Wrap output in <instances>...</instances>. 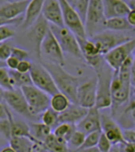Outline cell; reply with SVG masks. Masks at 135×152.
Listing matches in <instances>:
<instances>
[{
    "mask_svg": "<svg viewBox=\"0 0 135 152\" xmlns=\"http://www.w3.org/2000/svg\"><path fill=\"white\" fill-rule=\"evenodd\" d=\"M62 12L63 26L74 33L77 38H87L85 26L76 10L66 2V0H59Z\"/></svg>",
    "mask_w": 135,
    "mask_h": 152,
    "instance_id": "obj_10",
    "label": "cell"
},
{
    "mask_svg": "<svg viewBox=\"0 0 135 152\" xmlns=\"http://www.w3.org/2000/svg\"><path fill=\"white\" fill-rule=\"evenodd\" d=\"M70 152H99L96 148H79L77 150H73Z\"/></svg>",
    "mask_w": 135,
    "mask_h": 152,
    "instance_id": "obj_48",
    "label": "cell"
},
{
    "mask_svg": "<svg viewBox=\"0 0 135 152\" xmlns=\"http://www.w3.org/2000/svg\"><path fill=\"white\" fill-rule=\"evenodd\" d=\"M105 62V61H104ZM101 64L96 68V108L99 111L112 107V96H111V80L113 74V70Z\"/></svg>",
    "mask_w": 135,
    "mask_h": 152,
    "instance_id": "obj_2",
    "label": "cell"
},
{
    "mask_svg": "<svg viewBox=\"0 0 135 152\" xmlns=\"http://www.w3.org/2000/svg\"><path fill=\"white\" fill-rule=\"evenodd\" d=\"M71 104L69 98L62 93L58 92L55 95L50 96L49 108H51L57 113H61L67 109V107Z\"/></svg>",
    "mask_w": 135,
    "mask_h": 152,
    "instance_id": "obj_29",
    "label": "cell"
},
{
    "mask_svg": "<svg viewBox=\"0 0 135 152\" xmlns=\"http://www.w3.org/2000/svg\"><path fill=\"white\" fill-rule=\"evenodd\" d=\"M15 35H16V32H15V30L12 28V26H1L0 27V44L13 38Z\"/></svg>",
    "mask_w": 135,
    "mask_h": 152,
    "instance_id": "obj_37",
    "label": "cell"
},
{
    "mask_svg": "<svg viewBox=\"0 0 135 152\" xmlns=\"http://www.w3.org/2000/svg\"><path fill=\"white\" fill-rule=\"evenodd\" d=\"M135 51V38L115 46L103 56V60L113 71H117L128 57Z\"/></svg>",
    "mask_w": 135,
    "mask_h": 152,
    "instance_id": "obj_7",
    "label": "cell"
},
{
    "mask_svg": "<svg viewBox=\"0 0 135 152\" xmlns=\"http://www.w3.org/2000/svg\"><path fill=\"white\" fill-rule=\"evenodd\" d=\"M127 21L132 28H135V6L131 7V10L127 14Z\"/></svg>",
    "mask_w": 135,
    "mask_h": 152,
    "instance_id": "obj_46",
    "label": "cell"
},
{
    "mask_svg": "<svg viewBox=\"0 0 135 152\" xmlns=\"http://www.w3.org/2000/svg\"><path fill=\"white\" fill-rule=\"evenodd\" d=\"M76 130V125L67 124V123H60L54 128V130L52 132L56 137L64 140L67 143L71 135Z\"/></svg>",
    "mask_w": 135,
    "mask_h": 152,
    "instance_id": "obj_31",
    "label": "cell"
},
{
    "mask_svg": "<svg viewBox=\"0 0 135 152\" xmlns=\"http://www.w3.org/2000/svg\"><path fill=\"white\" fill-rule=\"evenodd\" d=\"M0 87L4 91H10L15 89L9 75V71L6 67L0 68Z\"/></svg>",
    "mask_w": 135,
    "mask_h": 152,
    "instance_id": "obj_34",
    "label": "cell"
},
{
    "mask_svg": "<svg viewBox=\"0 0 135 152\" xmlns=\"http://www.w3.org/2000/svg\"><path fill=\"white\" fill-rule=\"evenodd\" d=\"M42 16L46 22L51 25L64 27L62 21V12L59 0H45L43 9H42Z\"/></svg>",
    "mask_w": 135,
    "mask_h": 152,
    "instance_id": "obj_18",
    "label": "cell"
},
{
    "mask_svg": "<svg viewBox=\"0 0 135 152\" xmlns=\"http://www.w3.org/2000/svg\"><path fill=\"white\" fill-rule=\"evenodd\" d=\"M101 130H97V132H93L91 133H88L85 135L84 142H83L80 148H96V145L98 140H99Z\"/></svg>",
    "mask_w": 135,
    "mask_h": 152,
    "instance_id": "obj_35",
    "label": "cell"
},
{
    "mask_svg": "<svg viewBox=\"0 0 135 152\" xmlns=\"http://www.w3.org/2000/svg\"><path fill=\"white\" fill-rule=\"evenodd\" d=\"M14 58H16L18 61H24V60H29V53L25 49H22L17 46H12V55Z\"/></svg>",
    "mask_w": 135,
    "mask_h": 152,
    "instance_id": "obj_40",
    "label": "cell"
},
{
    "mask_svg": "<svg viewBox=\"0 0 135 152\" xmlns=\"http://www.w3.org/2000/svg\"><path fill=\"white\" fill-rule=\"evenodd\" d=\"M28 28L29 31L27 34V37L30 41V43L34 45L36 54L40 59V48L42 42L49 30V24L46 22V20L42 15H40V17Z\"/></svg>",
    "mask_w": 135,
    "mask_h": 152,
    "instance_id": "obj_15",
    "label": "cell"
},
{
    "mask_svg": "<svg viewBox=\"0 0 135 152\" xmlns=\"http://www.w3.org/2000/svg\"><path fill=\"white\" fill-rule=\"evenodd\" d=\"M133 100L135 102V90H134V93H133Z\"/></svg>",
    "mask_w": 135,
    "mask_h": 152,
    "instance_id": "obj_55",
    "label": "cell"
},
{
    "mask_svg": "<svg viewBox=\"0 0 135 152\" xmlns=\"http://www.w3.org/2000/svg\"><path fill=\"white\" fill-rule=\"evenodd\" d=\"M29 75L31 80H32V85L46 93L48 96H51L59 92L50 73L45 69L42 64L32 62Z\"/></svg>",
    "mask_w": 135,
    "mask_h": 152,
    "instance_id": "obj_9",
    "label": "cell"
},
{
    "mask_svg": "<svg viewBox=\"0 0 135 152\" xmlns=\"http://www.w3.org/2000/svg\"><path fill=\"white\" fill-rule=\"evenodd\" d=\"M116 121L119 127L124 130L135 128V102L133 99L122 110L120 114H118Z\"/></svg>",
    "mask_w": 135,
    "mask_h": 152,
    "instance_id": "obj_22",
    "label": "cell"
},
{
    "mask_svg": "<svg viewBox=\"0 0 135 152\" xmlns=\"http://www.w3.org/2000/svg\"><path fill=\"white\" fill-rule=\"evenodd\" d=\"M15 89H21L24 86L32 85L29 73H20L16 70H9Z\"/></svg>",
    "mask_w": 135,
    "mask_h": 152,
    "instance_id": "obj_30",
    "label": "cell"
},
{
    "mask_svg": "<svg viewBox=\"0 0 135 152\" xmlns=\"http://www.w3.org/2000/svg\"><path fill=\"white\" fill-rule=\"evenodd\" d=\"M29 0H21V1H9L0 7V16L9 20L16 19L23 16L27 10Z\"/></svg>",
    "mask_w": 135,
    "mask_h": 152,
    "instance_id": "obj_19",
    "label": "cell"
},
{
    "mask_svg": "<svg viewBox=\"0 0 135 152\" xmlns=\"http://www.w3.org/2000/svg\"><path fill=\"white\" fill-rule=\"evenodd\" d=\"M49 29L54 35L56 40L61 46L63 53L70 54L79 59H82V55L80 49V45L77 43V36L66 28L65 27H59V26L49 24Z\"/></svg>",
    "mask_w": 135,
    "mask_h": 152,
    "instance_id": "obj_4",
    "label": "cell"
},
{
    "mask_svg": "<svg viewBox=\"0 0 135 152\" xmlns=\"http://www.w3.org/2000/svg\"><path fill=\"white\" fill-rule=\"evenodd\" d=\"M28 127L31 135L40 145H43L45 140L52 133V129L44 123H30L28 124Z\"/></svg>",
    "mask_w": 135,
    "mask_h": 152,
    "instance_id": "obj_25",
    "label": "cell"
},
{
    "mask_svg": "<svg viewBox=\"0 0 135 152\" xmlns=\"http://www.w3.org/2000/svg\"><path fill=\"white\" fill-rule=\"evenodd\" d=\"M3 100L8 106L12 109L15 113H19L24 117L30 118L32 114L30 113L28 105L25 99V96L20 89H13L10 91H5Z\"/></svg>",
    "mask_w": 135,
    "mask_h": 152,
    "instance_id": "obj_12",
    "label": "cell"
},
{
    "mask_svg": "<svg viewBox=\"0 0 135 152\" xmlns=\"http://www.w3.org/2000/svg\"><path fill=\"white\" fill-rule=\"evenodd\" d=\"M131 82L124 80L119 77L115 72H113L111 80V96L112 111L120 108L128 103L131 96Z\"/></svg>",
    "mask_w": 135,
    "mask_h": 152,
    "instance_id": "obj_11",
    "label": "cell"
},
{
    "mask_svg": "<svg viewBox=\"0 0 135 152\" xmlns=\"http://www.w3.org/2000/svg\"><path fill=\"white\" fill-rule=\"evenodd\" d=\"M84 139H85V134L81 132L80 130L76 129V130L73 132L69 140L67 141V145H68L69 150L73 151L80 148L83 142H84Z\"/></svg>",
    "mask_w": 135,
    "mask_h": 152,
    "instance_id": "obj_32",
    "label": "cell"
},
{
    "mask_svg": "<svg viewBox=\"0 0 135 152\" xmlns=\"http://www.w3.org/2000/svg\"><path fill=\"white\" fill-rule=\"evenodd\" d=\"M96 78H92L80 84L77 92V104L85 109L96 106Z\"/></svg>",
    "mask_w": 135,
    "mask_h": 152,
    "instance_id": "obj_13",
    "label": "cell"
},
{
    "mask_svg": "<svg viewBox=\"0 0 135 152\" xmlns=\"http://www.w3.org/2000/svg\"><path fill=\"white\" fill-rule=\"evenodd\" d=\"M66 2L68 3L69 5H71V6L74 8V6L76 5V3L77 2V0H66Z\"/></svg>",
    "mask_w": 135,
    "mask_h": 152,
    "instance_id": "obj_51",
    "label": "cell"
},
{
    "mask_svg": "<svg viewBox=\"0 0 135 152\" xmlns=\"http://www.w3.org/2000/svg\"><path fill=\"white\" fill-rule=\"evenodd\" d=\"M44 2L45 0H29L22 23L25 28H28L40 17Z\"/></svg>",
    "mask_w": 135,
    "mask_h": 152,
    "instance_id": "obj_23",
    "label": "cell"
},
{
    "mask_svg": "<svg viewBox=\"0 0 135 152\" xmlns=\"http://www.w3.org/2000/svg\"><path fill=\"white\" fill-rule=\"evenodd\" d=\"M103 9L106 19L126 17L131 6L125 0H103Z\"/></svg>",
    "mask_w": 135,
    "mask_h": 152,
    "instance_id": "obj_20",
    "label": "cell"
},
{
    "mask_svg": "<svg viewBox=\"0 0 135 152\" xmlns=\"http://www.w3.org/2000/svg\"><path fill=\"white\" fill-rule=\"evenodd\" d=\"M19 61L16 58H14L12 56H10L9 58L5 61V64H6V68H8L9 70H16L17 65L19 64Z\"/></svg>",
    "mask_w": 135,
    "mask_h": 152,
    "instance_id": "obj_44",
    "label": "cell"
},
{
    "mask_svg": "<svg viewBox=\"0 0 135 152\" xmlns=\"http://www.w3.org/2000/svg\"><path fill=\"white\" fill-rule=\"evenodd\" d=\"M109 152H121V149L118 148V145H112V148Z\"/></svg>",
    "mask_w": 135,
    "mask_h": 152,
    "instance_id": "obj_50",
    "label": "cell"
},
{
    "mask_svg": "<svg viewBox=\"0 0 135 152\" xmlns=\"http://www.w3.org/2000/svg\"><path fill=\"white\" fill-rule=\"evenodd\" d=\"M9 121H10V132H12V137H25L32 141L33 143L38 145L37 142L31 135L28 124L22 122V121H16L13 117L12 113H9Z\"/></svg>",
    "mask_w": 135,
    "mask_h": 152,
    "instance_id": "obj_24",
    "label": "cell"
},
{
    "mask_svg": "<svg viewBox=\"0 0 135 152\" xmlns=\"http://www.w3.org/2000/svg\"><path fill=\"white\" fill-rule=\"evenodd\" d=\"M133 28L128 24L126 17H114L106 20L105 29L116 32H125L131 30Z\"/></svg>",
    "mask_w": 135,
    "mask_h": 152,
    "instance_id": "obj_28",
    "label": "cell"
},
{
    "mask_svg": "<svg viewBox=\"0 0 135 152\" xmlns=\"http://www.w3.org/2000/svg\"><path fill=\"white\" fill-rule=\"evenodd\" d=\"M38 149H39L38 152H49V151H47V150H45V149L44 148V146H39Z\"/></svg>",
    "mask_w": 135,
    "mask_h": 152,
    "instance_id": "obj_53",
    "label": "cell"
},
{
    "mask_svg": "<svg viewBox=\"0 0 135 152\" xmlns=\"http://www.w3.org/2000/svg\"><path fill=\"white\" fill-rule=\"evenodd\" d=\"M88 109L80 106L77 103H71L66 110L59 113L58 120L60 123H67L72 125H77L80 120L85 116Z\"/></svg>",
    "mask_w": 135,
    "mask_h": 152,
    "instance_id": "obj_21",
    "label": "cell"
},
{
    "mask_svg": "<svg viewBox=\"0 0 135 152\" xmlns=\"http://www.w3.org/2000/svg\"><path fill=\"white\" fill-rule=\"evenodd\" d=\"M4 90L3 89L0 87V102H1L2 100H3V96H4Z\"/></svg>",
    "mask_w": 135,
    "mask_h": 152,
    "instance_id": "obj_52",
    "label": "cell"
},
{
    "mask_svg": "<svg viewBox=\"0 0 135 152\" xmlns=\"http://www.w3.org/2000/svg\"><path fill=\"white\" fill-rule=\"evenodd\" d=\"M91 0H77V2L74 6V9L76 10V12L77 14L80 15V17L83 21V23L85 22V18H86V14H87V10L89 8Z\"/></svg>",
    "mask_w": 135,
    "mask_h": 152,
    "instance_id": "obj_36",
    "label": "cell"
},
{
    "mask_svg": "<svg viewBox=\"0 0 135 152\" xmlns=\"http://www.w3.org/2000/svg\"><path fill=\"white\" fill-rule=\"evenodd\" d=\"M20 90L25 96L32 116L38 113H42L49 108L50 96L37 87L34 85H28L22 87Z\"/></svg>",
    "mask_w": 135,
    "mask_h": 152,
    "instance_id": "obj_5",
    "label": "cell"
},
{
    "mask_svg": "<svg viewBox=\"0 0 135 152\" xmlns=\"http://www.w3.org/2000/svg\"><path fill=\"white\" fill-rule=\"evenodd\" d=\"M23 19H24V16H21L19 18L12 19V20H9V19H6V18L0 16V27H1V26H5V25L15 26V25L22 24L23 23Z\"/></svg>",
    "mask_w": 135,
    "mask_h": 152,
    "instance_id": "obj_43",
    "label": "cell"
},
{
    "mask_svg": "<svg viewBox=\"0 0 135 152\" xmlns=\"http://www.w3.org/2000/svg\"><path fill=\"white\" fill-rule=\"evenodd\" d=\"M42 64L53 78L57 89L69 98L71 103H77V92L80 86V78L63 69V66L42 61Z\"/></svg>",
    "mask_w": 135,
    "mask_h": 152,
    "instance_id": "obj_1",
    "label": "cell"
},
{
    "mask_svg": "<svg viewBox=\"0 0 135 152\" xmlns=\"http://www.w3.org/2000/svg\"><path fill=\"white\" fill-rule=\"evenodd\" d=\"M112 148V143L108 140L105 134L101 132L99 140H98L97 145H96V148L98 149V151L99 152H109Z\"/></svg>",
    "mask_w": 135,
    "mask_h": 152,
    "instance_id": "obj_39",
    "label": "cell"
},
{
    "mask_svg": "<svg viewBox=\"0 0 135 152\" xmlns=\"http://www.w3.org/2000/svg\"><path fill=\"white\" fill-rule=\"evenodd\" d=\"M77 43L82 55V59L91 67L96 68L101 64L103 56L100 54L96 44L90 38H77Z\"/></svg>",
    "mask_w": 135,
    "mask_h": 152,
    "instance_id": "obj_14",
    "label": "cell"
},
{
    "mask_svg": "<svg viewBox=\"0 0 135 152\" xmlns=\"http://www.w3.org/2000/svg\"><path fill=\"white\" fill-rule=\"evenodd\" d=\"M16 1H21V0H16Z\"/></svg>",
    "mask_w": 135,
    "mask_h": 152,
    "instance_id": "obj_58",
    "label": "cell"
},
{
    "mask_svg": "<svg viewBox=\"0 0 135 152\" xmlns=\"http://www.w3.org/2000/svg\"><path fill=\"white\" fill-rule=\"evenodd\" d=\"M9 145L15 150V152H35L36 144L28 138L12 137L9 139Z\"/></svg>",
    "mask_w": 135,
    "mask_h": 152,
    "instance_id": "obj_27",
    "label": "cell"
},
{
    "mask_svg": "<svg viewBox=\"0 0 135 152\" xmlns=\"http://www.w3.org/2000/svg\"><path fill=\"white\" fill-rule=\"evenodd\" d=\"M58 116H59V113L54 112L51 108H48V109H46L45 112L42 113V117H41L42 123H44L45 125L48 126L49 128L53 129L59 124Z\"/></svg>",
    "mask_w": 135,
    "mask_h": 152,
    "instance_id": "obj_33",
    "label": "cell"
},
{
    "mask_svg": "<svg viewBox=\"0 0 135 152\" xmlns=\"http://www.w3.org/2000/svg\"><path fill=\"white\" fill-rule=\"evenodd\" d=\"M43 146L45 150L49 152H70L65 141L56 137L53 133L47 136V138L43 143Z\"/></svg>",
    "mask_w": 135,
    "mask_h": 152,
    "instance_id": "obj_26",
    "label": "cell"
},
{
    "mask_svg": "<svg viewBox=\"0 0 135 152\" xmlns=\"http://www.w3.org/2000/svg\"><path fill=\"white\" fill-rule=\"evenodd\" d=\"M106 20L103 9V0H91L84 22L87 38L105 30Z\"/></svg>",
    "mask_w": 135,
    "mask_h": 152,
    "instance_id": "obj_3",
    "label": "cell"
},
{
    "mask_svg": "<svg viewBox=\"0 0 135 152\" xmlns=\"http://www.w3.org/2000/svg\"><path fill=\"white\" fill-rule=\"evenodd\" d=\"M40 59H44L45 62H49V64H58L61 66H63L65 64L63 52L50 29L42 42L40 48Z\"/></svg>",
    "mask_w": 135,
    "mask_h": 152,
    "instance_id": "obj_6",
    "label": "cell"
},
{
    "mask_svg": "<svg viewBox=\"0 0 135 152\" xmlns=\"http://www.w3.org/2000/svg\"><path fill=\"white\" fill-rule=\"evenodd\" d=\"M90 39L96 44L100 54L104 56L107 52L112 50L115 46L131 40V37L123 32H116V31L105 29L100 33L92 36Z\"/></svg>",
    "mask_w": 135,
    "mask_h": 152,
    "instance_id": "obj_8",
    "label": "cell"
},
{
    "mask_svg": "<svg viewBox=\"0 0 135 152\" xmlns=\"http://www.w3.org/2000/svg\"><path fill=\"white\" fill-rule=\"evenodd\" d=\"M100 122L102 133L105 134V136L112 143V145L124 144L123 130L118 126L115 120L111 116H109V115L100 113Z\"/></svg>",
    "mask_w": 135,
    "mask_h": 152,
    "instance_id": "obj_16",
    "label": "cell"
},
{
    "mask_svg": "<svg viewBox=\"0 0 135 152\" xmlns=\"http://www.w3.org/2000/svg\"><path fill=\"white\" fill-rule=\"evenodd\" d=\"M0 133H1L8 141L12 138V132H10V121L8 115V118L0 120Z\"/></svg>",
    "mask_w": 135,
    "mask_h": 152,
    "instance_id": "obj_38",
    "label": "cell"
},
{
    "mask_svg": "<svg viewBox=\"0 0 135 152\" xmlns=\"http://www.w3.org/2000/svg\"><path fill=\"white\" fill-rule=\"evenodd\" d=\"M0 152H15V150L10 145H8V146H5V148H3L1 150H0Z\"/></svg>",
    "mask_w": 135,
    "mask_h": 152,
    "instance_id": "obj_49",
    "label": "cell"
},
{
    "mask_svg": "<svg viewBox=\"0 0 135 152\" xmlns=\"http://www.w3.org/2000/svg\"><path fill=\"white\" fill-rule=\"evenodd\" d=\"M129 1H135V0H129Z\"/></svg>",
    "mask_w": 135,
    "mask_h": 152,
    "instance_id": "obj_57",
    "label": "cell"
},
{
    "mask_svg": "<svg viewBox=\"0 0 135 152\" xmlns=\"http://www.w3.org/2000/svg\"><path fill=\"white\" fill-rule=\"evenodd\" d=\"M31 65H32V62H31L29 60L20 61L17 65L16 71H18L20 73H29V71L31 69Z\"/></svg>",
    "mask_w": 135,
    "mask_h": 152,
    "instance_id": "obj_42",
    "label": "cell"
},
{
    "mask_svg": "<svg viewBox=\"0 0 135 152\" xmlns=\"http://www.w3.org/2000/svg\"><path fill=\"white\" fill-rule=\"evenodd\" d=\"M76 129L80 130L85 135L93 132H97V130H101L99 110L96 107L88 109L85 116L76 125Z\"/></svg>",
    "mask_w": 135,
    "mask_h": 152,
    "instance_id": "obj_17",
    "label": "cell"
},
{
    "mask_svg": "<svg viewBox=\"0 0 135 152\" xmlns=\"http://www.w3.org/2000/svg\"><path fill=\"white\" fill-rule=\"evenodd\" d=\"M1 67H6V64H5V61H0V68Z\"/></svg>",
    "mask_w": 135,
    "mask_h": 152,
    "instance_id": "obj_54",
    "label": "cell"
},
{
    "mask_svg": "<svg viewBox=\"0 0 135 152\" xmlns=\"http://www.w3.org/2000/svg\"><path fill=\"white\" fill-rule=\"evenodd\" d=\"M12 46L6 42L0 44V61H5L8 58H9L12 55Z\"/></svg>",
    "mask_w": 135,
    "mask_h": 152,
    "instance_id": "obj_41",
    "label": "cell"
},
{
    "mask_svg": "<svg viewBox=\"0 0 135 152\" xmlns=\"http://www.w3.org/2000/svg\"><path fill=\"white\" fill-rule=\"evenodd\" d=\"M6 1H8V2H9V1H12V0H6Z\"/></svg>",
    "mask_w": 135,
    "mask_h": 152,
    "instance_id": "obj_56",
    "label": "cell"
},
{
    "mask_svg": "<svg viewBox=\"0 0 135 152\" xmlns=\"http://www.w3.org/2000/svg\"><path fill=\"white\" fill-rule=\"evenodd\" d=\"M9 112V108L5 106L2 102H0V120L8 118Z\"/></svg>",
    "mask_w": 135,
    "mask_h": 152,
    "instance_id": "obj_47",
    "label": "cell"
},
{
    "mask_svg": "<svg viewBox=\"0 0 135 152\" xmlns=\"http://www.w3.org/2000/svg\"><path fill=\"white\" fill-rule=\"evenodd\" d=\"M129 82H131V86L135 88V54H133L131 72H129Z\"/></svg>",
    "mask_w": 135,
    "mask_h": 152,
    "instance_id": "obj_45",
    "label": "cell"
}]
</instances>
